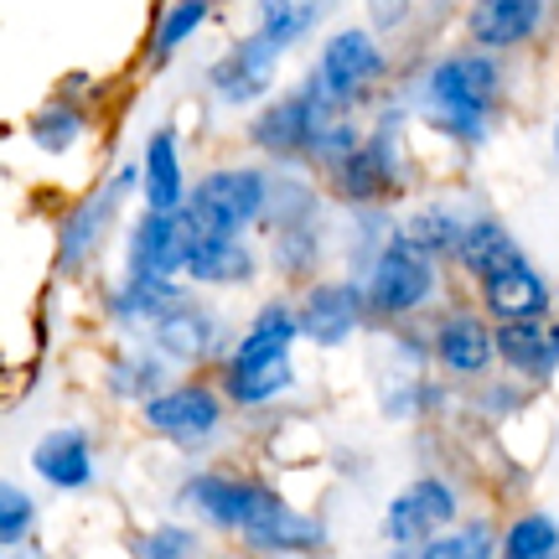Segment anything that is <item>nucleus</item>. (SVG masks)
<instances>
[{
	"label": "nucleus",
	"mask_w": 559,
	"mask_h": 559,
	"mask_svg": "<svg viewBox=\"0 0 559 559\" xmlns=\"http://www.w3.org/2000/svg\"><path fill=\"white\" fill-rule=\"evenodd\" d=\"M502 83L508 79H502L498 52H481V47L445 52L415 79V115L461 151H481L502 109Z\"/></svg>",
	"instance_id": "1"
},
{
	"label": "nucleus",
	"mask_w": 559,
	"mask_h": 559,
	"mask_svg": "<svg viewBox=\"0 0 559 559\" xmlns=\"http://www.w3.org/2000/svg\"><path fill=\"white\" fill-rule=\"evenodd\" d=\"M404 104H383L379 120L368 124V135L353 156L326 171V192L347 207V213H379L409 192V156H404Z\"/></svg>",
	"instance_id": "2"
},
{
	"label": "nucleus",
	"mask_w": 559,
	"mask_h": 559,
	"mask_svg": "<svg viewBox=\"0 0 559 559\" xmlns=\"http://www.w3.org/2000/svg\"><path fill=\"white\" fill-rule=\"evenodd\" d=\"M342 115H347V109H342V104L317 83V73L306 68V79H300L296 88L275 94L270 104H260V109L249 115L243 140H249V151L264 156L270 166H306L317 135L332 120H342Z\"/></svg>",
	"instance_id": "3"
},
{
	"label": "nucleus",
	"mask_w": 559,
	"mask_h": 559,
	"mask_svg": "<svg viewBox=\"0 0 559 559\" xmlns=\"http://www.w3.org/2000/svg\"><path fill=\"white\" fill-rule=\"evenodd\" d=\"M270 187H275V166H254V160L213 166L192 181V198L181 207V218L202 234H239L243 239L270 213Z\"/></svg>",
	"instance_id": "4"
},
{
	"label": "nucleus",
	"mask_w": 559,
	"mask_h": 559,
	"mask_svg": "<svg viewBox=\"0 0 559 559\" xmlns=\"http://www.w3.org/2000/svg\"><path fill=\"white\" fill-rule=\"evenodd\" d=\"M311 73H317V83L347 115H358V109H368L379 99V88L389 83V52H383L373 26H337L317 47Z\"/></svg>",
	"instance_id": "5"
},
{
	"label": "nucleus",
	"mask_w": 559,
	"mask_h": 559,
	"mask_svg": "<svg viewBox=\"0 0 559 559\" xmlns=\"http://www.w3.org/2000/svg\"><path fill=\"white\" fill-rule=\"evenodd\" d=\"M373 321H409L415 311H425L440 290V260H430L419 243L404 239V228L389 234V243L379 249V260L368 264L362 275Z\"/></svg>",
	"instance_id": "6"
},
{
	"label": "nucleus",
	"mask_w": 559,
	"mask_h": 559,
	"mask_svg": "<svg viewBox=\"0 0 559 559\" xmlns=\"http://www.w3.org/2000/svg\"><path fill=\"white\" fill-rule=\"evenodd\" d=\"M280 62H285V47L254 26V32H243L239 41H228L223 58L207 62L202 83H207V94H213L223 109H260V104L275 99Z\"/></svg>",
	"instance_id": "7"
},
{
	"label": "nucleus",
	"mask_w": 559,
	"mask_h": 559,
	"mask_svg": "<svg viewBox=\"0 0 559 559\" xmlns=\"http://www.w3.org/2000/svg\"><path fill=\"white\" fill-rule=\"evenodd\" d=\"M124 198H130V192L109 177V181H99L88 198H79L62 213L58 239H52V270H58V275H83L88 264L99 260L104 243L115 239V228H120Z\"/></svg>",
	"instance_id": "8"
},
{
	"label": "nucleus",
	"mask_w": 559,
	"mask_h": 559,
	"mask_svg": "<svg viewBox=\"0 0 559 559\" xmlns=\"http://www.w3.org/2000/svg\"><path fill=\"white\" fill-rule=\"evenodd\" d=\"M296 306H300V332H306L311 347H347L373 321L368 290L353 275H326V280L300 285Z\"/></svg>",
	"instance_id": "9"
},
{
	"label": "nucleus",
	"mask_w": 559,
	"mask_h": 559,
	"mask_svg": "<svg viewBox=\"0 0 559 559\" xmlns=\"http://www.w3.org/2000/svg\"><path fill=\"white\" fill-rule=\"evenodd\" d=\"M270 498H275V487H264L254 477H234V472H192L177 492V502L192 519H202L218 534H239V539L249 534V523L260 519Z\"/></svg>",
	"instance_id": "10"
},
{
	"label": "nucleus",
	"mask_w": 559,
	"mask_h": 559,
	"mask_svg": "<svg viewBox=\"0 0 559 559\" xmlns=\"http://www.w3.org/2000/svg\"><path fill=\"white\" fill-rule=\"evenodd\" d=\"M223 409H228V394L213 383H171L156 400L140 404V419L145 430L177 440L181 451H198L223 430Z\"/></svg>",
	"instance_id": "11"
},
{
	"label": "nucleus",
	"mask_w": 559,
	"mask_h": 559,
	"mask_svg": "<svg viewBox=\"0 0 559 559\" xmlns=\"http://www.w3.org/2000/svg\"><path fill=\"white\" fill-rule=\"evenodd\" d=\"M430 362L451 379H487L498 368V321L481 306H456L430 326Z\"/></svg>",
	"instance_id": "12"
},
{
	"label": "nucleus",
	"mask_w": 559,
	"mask_h": 559,
	"mask_svg": "<svg viewBox=\"0 0 559 559\" xmlns=\"http://www.w3.org/2000/svg\"><path fill=\"white\" fill-rule=\"evenodd\" d=\"M456 513H461V502L451 481L419 477L404 492L389 498V508H383V539L400 544V549H419V544H430L436 534L456 528Z\"/></svg>",
	"instance_id": "13"
},
{
	"label": "nucleus",
	"mask_w": 559,
	"mask_h": 559,
	"mask_svg": "<svg viewBox=\"0 0 559 559\" xmlns=\"http://www.w3.org/2000/svg\"><path fill=\"white\" fill-rule=\"evenodd\" d=\"M187 243H192V228H187L181 213L140 207L130 228H124V275L181 280L187 275Z\"/></svg>",
	"instance_id": "14"
},
{
	"label": "nucleus",
	"mask_w": 559,
	"mask_h": 559,
	"mask_svg": "<svg viewBox=\"0 0 559 559\" xmlns=\"http://www.w3.org/2000/svg\"><path fill=\"white\" fill-rule=\"evenodd\" d=\"M555 0H472L466 5V41L481 52H519L549 32Z\"/></svg>",
	"instance_id": "15"
},
{
	"label": "nucleus",
	"mask_w": 559,
	"mask_h": 559,
	"mask_svg": "<svg viewBox=\"0 0 559 559\" xmlns=\"http://www.w3.org/2000/svg\"><path fill=\"white\" fill-rule=\"evenodd\" d=\"M192 228V223H187ZM264 254L239 234H202L192 228V243H187V285L192 290H243L260 280Z\"/></svg>",
	"instance_id": "16"
},
{
	"label": "nucleus",
	"mask_w": 559,
	"mask_h": 559,
	"mask_svg": "<svg viewBox=\"0 0 559 559\" xmlns=\"http://www.w3.org/2000/svg\"><path fill=\"white\" fill-rule=\"evenodd\" d=\"M477 300L498 326H508V321H544L559 306V285H549V275L523 254V260H513L508 270H498L487 280L477 290Z\"/></svg>",
	"instance_id": "17"
},
{
	"label": "nucleus",
	"mask_w": 559,
	"mask_h": 559,
	"mask_svg": "<svg viewBox=\"0 0 559 559\" xmlns=\"http://www.w3.org/2000/svg\"><path fill=\"white\" fill-rule=\"evenodd\" d=\"M187 198H192V181H187L177 124H156L145 135V145H140V207H151V213H181Z\"/></svg>",
	"instance_id": "18"
},
{
	"label": "nucleus",
	"mask_w": 559,
	"mask_h": 559,
	"mask_svg": "<svg viewBox=\"0 0 559 559\" xmlns=\"http://www.w3.org/2000/svg\"><path fill=\"white\" fill-rule=\"evenodd\" d=\"M181 300H192V285H187V280L120 275L109 290H104V311H109L115 326H124V332H145V337H151V326L171 317Z\"/></svg>",
	"instance_id": "19"
},
{
	"label": "nucleus",
	"mask_w": 559,
	"mask_h": 559,
	"mask_svg": "<svg viewBox=\"0 0 559 559\" xmlns=\"http://www.w3.org/2000/svg\"><path fill=\"white\" fill-rule=\"evenodd\" d=\"M498 362L519 383H549L559 373V321H508L498 326Z\"/></svg>",
	"instance_id": "20"
},
{
	"label": "nucleus",
	"mask_w": 559,
	"mask_h": 559,
	"mask_svg": "<svg viewBox=\"0 0 559 559\" xmlns=\"http://www.w3.org/2000/svg\"><path fill=\"white\" fill-rule=\"evenodd\" d=\"M218 342H223V317L213 311V306H202L198 296L181 300L171 317L151 326V347H156L160 358L187 362V368L202 362V358H213V353H218Z\"/></svg>",
	"instance_id": "21"
},
{
	"label": "nucleus",
	"mask_w": 559,
	"mask_h": 559,
	"mask_svg": "<svg viewBox=\"0 0 559 559\" xmlns=\"http://www.w3.org/2000/svg\"><path fill=\"white\" fill-rule=\"evenodd\" d=\"M32 472L58 492H83L94 481V440L79 425H58L32 445Z\"/></svg>",
	"instance_id": "22"
},
{
	"label": "nucleus",
	"mask_w": 559,
	"mask_h": 559,
	"mask_svg": "<svg viewBox=\"0 0 559 559\" xmlns=\"http://www.w3.org/2000/svg\"><path fill=\"white\" fill-rule=\"evenodd\" d=\"M243 544H249L254 555H317V549H326V523L296 513V508L275 492V498L264 502L260 519L249 523Z\"/></svg>",
	"instance_id": "23"
},
{
	"label": "nucleus",
	"mask_w": 559,
	"mask_h": 559,
	"mask_svg": "<svg viewBox=\"0 0 559 559\" xmlns=\"http://www.w3.org/2000/svg\"><path fill=\"white\" fill-rule=\"evenodd\" d=\"M513 260H523V243L513 239V228H508L498 213H481V207H477V218H472L466 239H461L456 270L481 290L487 280L498 275V270H508Z\"/></svg>",
	"instance_id": "24"
},
{
	"label": "nucleus",
	"mask_w": 559,
	"mask_h": 559,
	"mask_svg": "<svg viewBox=\"0 0 559 559\" xmlns=\"http://www.w3.org/2000/svg\"><path fill=\"white\" fill-rule=\"evenodd\" d=\"M472 218L477 213H461L456 202H419V207H409L404 213V239L409 243H419L430 260H440V264H456V254H461V239H466V228H472Z\"/></svg>",
	"instance_id": "25"
},
{
	"label": "nucleus",
	"mask_w": 559,
	"mask_h": 559,
	"mask_svg": "<svg viewBox=\"0 0 559 559\" xmlns=\"http://www.w3.org/2000/svg\"><path fill=\"white\" fill-rule=\"evenodd\" d=\"M326 181H317L306 166H275V187H270V213H264V234L280 228H300V223H321L326 207Z\"/></svg>",
	"instance_id": "26"
},
{
	"label": "nucleus",
	"mask_w": 559,
	"mask_h": 559,
	"mask_svg": "<svg viewBox=\"0 0 559 559\" xmlns=\"http://www.w3.org/2000/svg\"><path fill=\"white\" fill-rule=\"evenodd\" d=\"M218 389L228 394L234 409H260V404H275L280 394L296 389V362L275 358V362H223Z\"/></svg>",
	"instance_id": "27"
},
{
	"label": "nucleus",
	"mask_w": 559,
	"mask_h": 559,
	"mask_svg": "<svg viewBox=\"0 0 559 559\" xmlns=\"http://www.w3.org/2000/svg\"><path fill=\"white\" fill-rule=\"evenodd\" d=\"M337 5L342 0H254V26L290 52V47L317 37V26L332 21Z\"/></svg>",
	"instance_id": "28"
},
{
	"label": "nucleus",
	"mask_w": 559,
	"mask_h": 559,
	"mask_svg": "<svg viewBox=\"0 0 559 559\" xmlns=\"http://www.w3.org/2000/svg\"><path fill=\"white\" fill-rule=\"evenodd\" d=\"M83 135H88V109L79 99H47L41 109H32V120H26V140L37 145L41 156H68V151H79Z\"/></svg>",
	"instance_id": "29"
},
{
	"label": "nucleus",
	"mask_w": 559,
	"mask_h": 559,
	"mask_svg": "<svg viewBox=\"0 0 559 559\" xmlns=\"http://www.w3.org/2000/svg\"><path fill=\"white\" fill-rule=\"evenodd\" d=\"M270 239V264H275V275L296 280V285H311L317 275L321 254H326V228L321 223H300V228H280V234H264Z\"/></svg>",
	"instance_id": "30"
},
{
	"label": "nucleus",
	"mask_w": 559,
	"mask_h": 559,
	"mask_svg": "<svg viewBox=\"0 0 559 559\" xmlns=\"http://www.w3.org/2000/svg\"><path fill=\"white\" fill-rule=\"evenodd\" d=\"M207 16H213V0H166V5H160V16L151 21L145 58H151V62H171L181 47H187V41L207 26Z\"/></svg>",
	"instance_id": "31"
},
{
	"label": "nucleus",
	"mask_w": 559,
	"mask_h": 559,
	"mask_svg": "<svg viewBox=\"0 0 559 559\" xmlns=\"http://www.w3.org/2000/svg\"><path fill=\"white\" fill-rule=\"evenodd\" d=\"M415 559H502V534L487 519H466L430 544H419Z\"/></svg>",
	"instance_id": "32"
},
{
	"label": "nucleus",
	"mask_w": 559,
	"mask_h": 559,
	"mask_svg": "<svg viewBox=\"0 0 559 559\" xmlns=\"http://www.w3.org/2000/svg\"><path fill=\"white\" fill-rule=\"evenodd\" d=\"M166 362L171 358H160L156 347H140V353H124V358L109 362V389L120 394V400H156L160 389H171L166 383Z\"/></svg>",
	"instance_id": "33"
},
{
	"label": "nucleus",
	"mask_w": 559,
	"mask_h": 559,
	"mask_svg": "<svg viewBox=\"0 0 559 559\" xmlns=\"http://www.w3.org/2000/svg\"><path fill=\"white\" fill-rule=\"evenodd\" d=\"M559 555V523L549 513H519L502 528V559H555Z\"/></svg>",
	"instance_id": "34"
},
{
	"label": "nucleus",
	"mask_w": 559,
	"mask_h": 559,
	"mask_svg": "<svg viewBox=\"0 0 559 559\" xmlns=\"http://www.w3.org/2000/svg\"><path fill=\"white\" fill-rule=\"evenodd\" d=\"M32 528H37V502L26 487L16 481H5L0 487V544L5 549H21V544L32 539Z\"/></svg>",
	"instance_id": "35"
},
{
	"label": "nucleus",
	"mask_w": 559,
	"mask_h": 559,
	"mask_svg": "<svg viewBox=\"0 0 559 559\" xmlns=\"http://www.w3.org/2000/svg\"><path fill=\"white\" fill-rule=\"evenodd\" d=\"M135 559H198V534L187 523H156L135 539Z\"/></svg>",
	"instance_id": "36"
},
{
	"label": "nucleus",
	"mask_w": 559,
	"mask_h": 559,
	"mask_svg": "<svg viewBox=\"0 0 559 559\" xmlns=\"http://www.w3.org/2000/svg\"><path fill=\"white\" fill-rule=\"evenodd\" d=\"M362 11H368V26L379 32V37H394L409 26L415 16V0H362Z\"/></svg>",
	"instance_id": "37"
},
{
	"label": "nucleus",
	"mask_w": 559,
	"mask_h": 559,
	"mask_svg": "<svg viewBox=\"0 0 559 559\" xmlns=\"http://www.w3.org/2000/svg\"><path fill=\"white\" fill-rule=\"evenodd\" d=\"M555 160H559V120H555Z\"/></svg>",
	"instance_id": "38"
},
{
	"label": "nucleus",
	"mask_w": 559,
	"mask_h": 559,
	"mask_svg": "<svg viewBox=\"0 0 559 559\" xmlns=\"http://www.w3.org/2000/svg\"><path fill=\"white\" fill-rule=\"evenodd\" d=\"M555 5H559V0H555Z\"/></svg>",
	"instance_id": "39"
},
{
	"label": "nucleus",
	"mask_w": 559,
	"mask_h": 559,
	"mask_svg": "<svg viewBox=\"0 0 559 559\" xmlns=\"http://www.w3.org/2000/svg\"><path fill=\"white\" fill-rule=\"evenodd\" d=\"M555 559H559V555H555Z\"/></svg>",
	"instance_id": "40"
}]
</instances>
